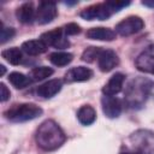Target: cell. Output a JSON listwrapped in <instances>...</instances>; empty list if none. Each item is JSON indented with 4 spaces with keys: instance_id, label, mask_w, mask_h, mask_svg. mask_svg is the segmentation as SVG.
I'll use <instances>...</instances> for the list:
<instances>
[{
    "instance_id": "6da1fadb",
    "label": "cell",
    "mask_w": 154,
    "mask_h": 154,
    "mask_svg": "<svg viewBox=\"0 0 154 154\" xmlns=\"http://www.w3.org/2000/svg\"><path fill=\"white\" fill-rule=\"evenodd\" d=\"M35 140L41 149L46 152H52L60 148L65 143L66 135L54 120L47 119L37 128Z\"/></svg>"
},
{
    "instance_id": "7a4b0ae2",
    "label": "cell",
    "mask_w": 154,
    "mask_h": 154,
    "mask_svg": "<svg viewBox=\"0 0 154 154\" xmlns=\"http://www.w3.org/2000/svg\"><path fill=\"white\" fill-rule=\"evenodd\" d=\"M153 94L154 82L144 77H136L131 79L125 88V103L129 108L140 109L144 106L147 99Z\"/></svg>"
},
{
    "instance_id": "3957f363",
    "label": "cell",
    "mask_w": 154,
    "mask_h": 154,
    "mask_svg": "<svg viewBox=\"0 0 154 154\" xmlns=\"http://www.w3.org/2000/svg\"><path fill=\"white\" fill-rule=\"evenodd\" d=\"M42 112V108L35 103H16L11 108H8L4 113V116L10 122L23 123L40 117Z\"/></svg>"
},
{
    "instance_id": "277c9868",
    "label": "cell",
    "mask_w": 154,
    "mask_h": 154,
    "mask_svg": "<svg viewBox=\"0 0 154 154\" xmlns=\"http://www.w3.org/2000/svg\"><path fill=\"white\" fill-rule=\"evenodd\" d=\"M132 149L141 154H154V132L147 129H138L129 137Z\"/></svg>"
},
{
    "instance_id": "5b68a950",
    "label": "cell",
    "mask_w": 154,
    "mask_h": 154,
    "mask_svg": "<svg viewBox=\"0 0 154 154\" xmlns=\"http://www.w3.org/2000/svg\"><path fill=\"white\" fill-rule=\"evenodd\" d=\"M143 28H144V22L141 17L130 16L120 20L116 25V34H119L120 36H130L141 31Z\"/></svg>"
},
{
    "instance_id": "8992f818",
    "label": "cell",
    "mask_w": 154,
    "mask_h": 154,
    "mask_svg": "<svg viewBox=\"0 0 154 154\" xmlns=\"http://www.w3.org/2000/svg\"><path fill=\"white\" fill-rule=\"evenodd\" d=\"M113 14V11L108 7L107 2H101V4H95L91 5L79 13V16L85 19V20H106Z\"/></svg>"
},
{
    "instance_id": "52a82bcc",
    "label": "cell",
    "mask_w": 154,
    "mask_h": 154,
    "mask_svg": "<svg viewBox=\"0 0 154 154\" xmlns=\"http://www.w3.org/2000/svg\"><path fill=\"white\" fill-rule=\"evenodd\" d=\"M40 40L46 43V46H53L58 49H65L70 46V41L64 36V29L57 28L49 31L43 32L40 36Z\"/></svg>"
},
{
    "instance_id": "ba28073f",
    "label": "cell",
    "mask_w": 154,
    "mask_h": 154,
    "mask_svg": "<svg viewBox=\"0 0 154 154\" xmlns=\"http://www.w3.org/2000/svg\"><path fill=\"white\" fill-rule=\"evenodd\" d=\"M135 65L137 70L154 75V43L146 47L136 58Z\"/></svg>"
},
{
    "instance_id": "9c48e42d",
    "label": "cell",
    "mask_w": 154,
    "mask_h": 154,
    "mask_svg": "<svg viewBox=\"0 0 154 154\" xmlns=\"http://www.w3.org/2000/svg\"><path fill=\"white\" fill-rule=\"evenodd\" d=\"M97 66L102 72H108L113 70L118 64H119V58L118 54L109 48H101L97 53Z\"/></svg>"
},
{
    "instance_id": "30bf717a",
    "label": "cell",
    "mask_w": 154,
    "mask_h": 154,
    "mask_svg": "<svg viewBox=\"0 0 154 154\" xmlns=\"http://www.w3.org/2000/svg\"><path fill=\"white\" fill-rule=\"evenodd\" d=\"M58 14L57 5L53 1H41L38 2L36 10V22L38 24H48L51 23Z\"/></svg>"
},
{
    "instance_id": "8fae6325",
    "label": "cell",
    "mask_w": 154,
    "mask_h": 154,
    "mask_svg": "<svg viewBox=\"0 0 154 154\" xmlns=\"http://www.w3.org/2000/svg\"><path fill=\"white\" fill-rule=\"evenodd\" d=\"M101 106H102V111L103 114L107 118L114 119L118 118L123 111V103L118 97L114 96H106L103 95L101 99Z\"/></svg>"
},
{
    "instance_id": "7c38bea8",
    "label": "cell",
    "mask_w": 154,
    "mask_h": 154,
    "mask_svg": "<svg viewBox=\"0 0 154 154\" xmlns=\"http://www.w3.org/2000/svg\"><path fill=\"white\" fill-rule=\"evenodd\" d=\"M93 75H94V72L89 67H85V66H76V67L70 69L65 73L64 79H65L66 83L84 82V81L90 79L93 77Z\"/></svg>"
},
{
    "instance_id": "4fadbf2b",
    "label": "cell",
    "mask_w": 154,
    "mask_h": 154,
    "mask_svg": "<svg viewBox=\"0 0 154 154\" xmlns=\"http://www.w3.org/2000/svg\"><path fill=\"white\" fill-rule=\"evenodd\" d=\"M63 83L60 79H51L37 87L36 94L42 99H51L61 90Z\"/></svg>"
},
{
    "instance_id": "5bb4252c",
    "label": "cell",
    "mask_w": 154,
    "mask_h": 154,
    "mask_svg": "<svg viewBox=\"0 0 154 154\" xmlns=\"http://www.w3.org/2000/svg\"><path fill=\"white\" fill-rule=\"evenodd\" d=\"M124 82H125V76L123 73H120V72L114 73L108 79V82L103 85V88H102L103 95H106V96H114V95H117L123 89Z\"/></svg>"
},
{
    "instance_id": "9a60e30c",
    "label": "cell",
    "mask_w": 154,
    "mask_h": 154,
    "mask_svg": "<svg viewBox=\"0 0 154 154\" xmlns=\"http://www.w3.org/2000/svg\"><path fill=\"white\" fill-rule=\"evenodd\" d=\"M16 17L20 23L30 24L36 20V10L32 2H24L16 10Z\"/></svg>"
},
{
    "instance_id": "2e32d148",
    "label": "cell",
    "mask_w": 154,
    "mask_h": 154,
    "mask_svg": "<svg viewBox=\"0 0 154 154\" xmlns=\"http://www.w3.org/2000/svg\"><path fill=\"white\" fill-rule=\"evenodd\" d=\"M85 36L90 40H97V41H112L116 38V31L109 28L97 26L91 28L85 32Z\"/></svg>"
},
{
    "instance_id": "e0dca14e",
    "label": "cell",
    "mask_w": 154,
    "mask_h": 154,
    "mask_svg": "<svg viewBox=\"0 0 154 154\" xmlns=\"http://www.w3.org/2000/svg\"><path fill=\"white\" fill-rule=\"evenodd\" d=\"M22 51L28 55H40L47 51V46L41 40H29L23 42Z\"/></svg>"
},
{
    "instance_id": "ac0fdd59",
    "label": "cell",
    "mask_w": 154,
    "mask_h": 154,
    "mask_svg": "<svg viewBox=\"0 0 154 154\" xmlns=\"http://www.w3.org/2000/svg\"><path fill=\"white\" fill-rule=\"evenodd\" d=\"M77 119L83 125H90L96 119V111L90 105H84L77 111Z\"/></svg>"
},
{
    "instance_id": "d6986e66",
    "label": "cell",
    "mask_w": 154,
    "mask_h": 154,
    "mask_svg": "<svg viewBox=\"0 0 154 154\" xmlns=\"http://www.w3.org/2000/svg\"><path fill=\"white\" fill-rule=\"evenodd\" d=\"M1 57L10 64L12 65H18L22 63L23 60V54H22V49H19L18 47H11L7 49H4L1 52Z\"/></svg>"
},
{
    "instance_id": "ffe728a7",
    "label": "cell",
    "mask_w": 154,
    "mask_h": 154,
    "mask_svg": "<svg viewBox=\"0 0 154 154\" xmlns=\"http://www.w3.org/2000/svg\"><path fill=\"white\" fill-rule=\"evenodd\" d=\"M49 61L55 65V66H66L69 65L72 59H73V55L71 53H67V52H54V53H51L49 57H48Z\"/></svg>"
},
{
    "instance_id": "44dd1931",
    "label": "cell",
    "mask_w": 154,
    "mask_h": 154,
    "mask_svg": "<svg viewBox=\"0 0 154 154\" xmlns=\"http://www.w3.org/2000/svg\"><path fill=\"white\" fill-rule=\"evenodd\" d=\"M8 81L17 89H24V88L29 87L30 83L32 82L29 76H25L20 72H11L8 75Z\"/></svg>"
},
{
    "instance_id": "7402d4cb",
    "label": "cell",
    "mask_w": 154,
    "mask_h": 154,
    "mask_svg": "<svg viewBox=\"0 0 154 154\" xmlns=\"http://www.w3.org/2000/svg\"><path fill=\"white\" fill-rule=\"evenodd\" d=\"M53 69L47 67V66H38V67H34L30 71L29 77L31 78V81H42L49 76L53 75Z\"/></svg>"
},
{
    "instance_id": "603a6c76",
    "label": "cell",
    "mask_w": 154,
    "mask_h": 154,
    "mask_svg": "<svg viewBox=\"0 0 154 154\" xmlns=\"http://www.w3.org/2000/svg\"><path fill=\"white\" fill-rule=\"evenodd\" d=\"M99 51H100V47H89V48H87L82 53V60L87 61V63H91V61L96 60Z\"/></svg>"
},
{
    "instance_id": "cb8c5ba5",
    "label": "cell",
    "mask_w": 154,
    "mask_h": 154,
    "mask_svg": "<svg viewBox=\"0 0 154 154\" xmlns=\"http://www.w3.org/2000/svg\"><path fill=\"white\" fill-rule=\"evenodd\" d=\"M16 34V30L13 28H8V26H5L4 24H1V32H0V42L1 43H5L7 42L8 40H11Z\"/></svg>"
},
{
    "instance_id": "d4e9b609",
    "label": "cell",
    "mask_w": 154,
    "mask_h": 154,
    "mask_svg": "<svg viewBox=\"0 0 154 154\" xmlns=\"http://www.w3.org/2000/svg\"><path fill=\"white\" fill-rule=\"evenodd\" d=\"M81 32V26L76 23H69L64 26V34L66 36H71V35H77Z\"/></svg>"
},
{
    "instance_id": "484cf974",
    "label": "cell",
    "mask_w": 154,
    "mask_h": 154,
    "mask_svg": "<svg viewBox=\"0 0 154 154\" xmlns=\"http://www.w3.org/2000/svg\"><path fill=\"white\" fill-rule=\"evenodd\" d=\"M108 7L113 11V13L120 11L123 7H126L128 5H130V1H106Z\"/></svg>"
},
{
    "instance_id": "4316f807",
    "label": "cell",
    "mask_w": 154,
    "mask_h": 154,
    "mask_svg": "<svg viewBox=\"0 0 154 154\" xmlns=\"http://www.w3.org/2000/svg\"><path fill=\"white\" fill-rule=\"evenodd\" d=\"M0 99H1V101L2 102H6L8 99H10V95H11V93H10V90L7 89V87L4 84V83H1L0 84Z\"/></svg>"
},
{
    "instance_id": "83f0119b",
    "label": "cell",
    "mask_w": 154,
    "mask_h": 154,
    "mask_svg": "<svg viewBox=\"0 0 154 154\" xmlns=\"http://www.w3.org/2000/svg\"><path fill=\"white\" fill-rule=\"evenodd\" d=\"M120 154H141V153L137 150H134V149H125V150H122Z\"/></svg>"
},
{
    "instance_id": "f1b7e54d",
    "label": "cell",
    "mask_w": 154,
    "mask_h": 154,
    "mask_svg": "<svg viewBox=\"0 0 154 154\" xmlns=\"http://www.w3.org/2000/svg\"><path fill=\"white\" fill-rule=\"evenodd\" d=\"M142 5L150 7V8H154V1H142Z\"/></svg>"
},
{
    "instance_id": "f546056e",
    "label": "cell",
    "mask_w": 154,
    "mask_h": 154,
    "mask_svg": "<svg viewBox=\"0 0 154 154\" xmlns=\"http://www.w3.org/2000/svg\"><path fill=\"white\" fill-rule=\"evenodd\" d=\"M0 70H1V73H0V75H1V76H4V75H5V72H6L5 66H4V65H0Z\"/></svg>"
},
{
    "instance_id": "4dcf8cb0",
    "label": "cell",
    "mask_w": 154,
    "mask_h": 154,
    "mask_svg": "<svg viewBox=\"0 0 154 154\" xmlns=\"http://www.w3.org/2000/svg\"><path fill=\"white\" fill-rule=\"evenodd\" d=\"M66 5H76L77 4V1H67V2H65Z\"/></svg>"
}]
</instances>
